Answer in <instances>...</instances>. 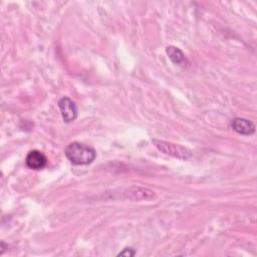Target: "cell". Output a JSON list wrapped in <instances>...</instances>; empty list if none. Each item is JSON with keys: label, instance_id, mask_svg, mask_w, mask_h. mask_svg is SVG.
<instances>
[{"label": "cell", "instance_id": "obj_2", "mask_svg": "<svg viewBox=\"0 0 257 257\" xmlns=\"http://www.w3.org/2000/svg\"><path fill=\"white\" fill-rule=\"evenodd\" d=\"M153 143L159 151H161L166 155H169L178 159H182V160H188L193 157V152L190 149L183 147L181 145L174 144L171 142L156 140V139L153 140Z\"/></svg>", "mask_w": 257, "mask_h": 257}, {"label": "cell", "instance_id": "obj_7", "mask_svg": "<svg viewBox=\"0 0 257 257\" xmlns=\"http://www.w3.org/2000/svg\"><path fill=\"white\" fill-rule=\"evenodd\" d=\"M136 254V251L134 250V248H124L121 252H119L117 255L118 256H134Z\"/></svg>", "mask_w": 257, "mask_h": 257}, {"label": "cell", "instance_id": "obj_3", "mask_svg": "<svg viewBox=\"0 0 257 257\" xmlns=\"http://www.w3.org/2000/svg\"><path fill=\"white\" fill-rule=\"evenodd\" d=\"M58 107L61 116L65 122L73 121L77 116V107L73 100L69 97L64 96L58 100Z\"/></svg>", "mask_w": 257, "mask_h": 257}, {"label": "cell", "instance_id": "obj_4", "mask_svg": "<svg viewBox=\"0 0 257 257\" xmlns=\"http://www.w3.org/2000/svg\"><path fill=\"white\" fill-rule=\"evenodd\" d=\"M25 164L27 168L37 171V170L43 169L46 166L47 159L44 156V154L41 153L40 151L32 150L27 154L25 159Z\"/></svg>", "mask_w": 257, "mask_h": 257}, {"label": "cell", "instance_id": "obj_1", "mask_svg": "<svg viewBox=\"0 0 257 257\" xmlns=\"http://www.w3.org/2000/svg\"><path fill=\"white\" fill-rule=\"evenodd\" d=\"M64 154L67 160L76 166L88 165L92 163L96 158V152L93 148L78 142L69 144L65 148Z\"/></svg>", "mask_w": 257, "mask_h": 257}, {"label": "cell", "instance_id": "obj_6", "mask_svg": "<svg viewBox=\"0 0 257 257\" xmlns=\"http://www.w3.org/2000/svg\"><path fill=\"white\" fill-rule=\"evenodd\" d=\"M166 53L168 54L171 61L175 64H181L185 61V54L180 48L176 46H173V45L168 46L166 48Z\"/></svg>", "mask_w": 257, "mask_h": 257}, {"label": "cell", "instance_id": "obj_5", "mask_svg": "<svg viewBox=\"0 0 257 257\" xmlns=\"http://www.w3.org/2000/svg\"><path fill=\"white\" fill-rule=\"evenodd\" d=\"M231 126L237 134L242 136H250L255 132L254 122L243 117L233 118L231 121Z\"/></svg>", "mask_w": 257, "mask_h": 257}]
</instances>
